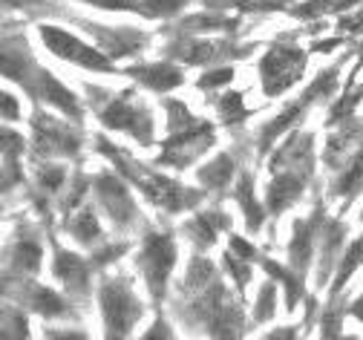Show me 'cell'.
I'll list each match as a JSON object with an SVG mask.
<instances>
[{
  "mask_svg": "<svg viewBox=\"0 0 363 340\" xmlns=\"http://www.w3.org/2000/svg\"><path fill=\"white\" fill-rule=\"evenodd\" d=\"M360 219H363V214H360Z\"/></svg>",
  "mask_w": 363,
  "mask_h": 340,
  "instance_id": "35",
  "label": "cell"
},
{
  "mask_svg": "<svg viewBox=\"0 0 363 340\" xmlns=\"http://www.w3.org/2000/svg\"><path fill=\"white\" fill-rule=\"evenodd\" d=\"M234 78V72L225 67V70H213V72H208L205 78H199V89H213V87H222V84H228Z\"/></svg>",
  "mask_w": 363,
  "mask_h": 340,
  "instance_id": "27",
  "label": "cell"
},
{
  "mask_svg": "<svg viewBox=\"0 0 363 340\" xmlns=\"http://www.w3.org/2000/svg\"><path fill=\"white\" fill-rule=\"evenodd\" d=\"M234 173H237V165H234V159H231L228 153H222V156H216L211 165L199 168L196 179H199V182H202L208 190H222L225 185H228V182L234 179Z\"/></svg>",
  "mask_w": 363,
  "mask_h": 340,
  "instance_id": "18",
  "label": "cell"
},
{
  "mask_svg": "<svg viewBox=\"0 0 363 340\" xmlns=\"http://www.w3.org/2000/svg\"><path fill=\"white\" fill-rule=\"evenodd\" d=\"M363 265V236H357L352 246L346 248V254H343V260H340V265H337V274H335V283H332V295L329 297H335L337 300V295L346 288V283H349V277L357 271Z\"/></svg>",
  "mask_w": 363,
  "mask_h": 340,
  "instance_id": "21",
  "label": "cell"
},
{
  "mask_svg": "<svg viewBox=\"0 0 363 340\" xmlns=\"http://www.w3.org/2000/svg\"><path fill=\"white\" fill-rule=\"evenodd\" d=\"M86 26V32L89 35H96L99 38V46L107 53V55H113V58H118V55H135L139 53V46L147 40L142 32H133V29H107V26H96V23H84Z\"/></svg>",
  "mask_w": 363,
  "mask_h": 340,
  "instance_id": "11",
  "label": "cell"
},
{
  "mask_svg": "<svg viewBox=\"0 0 363 340\" xmlns=\"http://www.w3.org/2000/svg\"><path fill=\"white\" fill-rule=\"evenodd\" d=\"M64 176H67L64 168H58V165H43V168L38 170V185H40V190H47V193H58L61 185H64Z\"/></svg>",
  "mask_w": 363,
  "mask_h": 340,
  "instance_id": "25",
  "label": "cell"
},
{
  "mask_svg": "<svg viewBox=\"0 0 363 340\" xmlns=\"http://www.w3.org/2000/svg\"><path fill=\"white\" fill-rule=\"evenodd\" d=\"M231 251L234 254H240L242 260H257L259 254H257V248L251 246V242H245L242 236H231Z\"/></svg>",
  "mask_w": 363,
  "mask_h": 340,
  "instance_id": "29",
  "label": "cell"
},
{
  "mask_svg": "<svg viewBox=\"0 0 363 340\" xmlns=\"http://www.w3.org/2000/svg\"><path fill=\"white\" fill-rule=\"evenodd\" d=\"M231 228V219L225 216L222 211H208V214H196L194 219H188L185 225H182V231H185L191 236V242L196 248H211L216 242V234Z\"/></svg>",
  "mask_w": 363,
  "mask_h": 340,
  "instance_id": "13",
  "label": "cell"
},
{
  "mask_svg": "<svg viewBox=\"0 0 363 340\" xmlns=\"http://www.w3.org/2000/svg\"><path fill=\"white\" fill-rule=\"evenodd\" d=\"M40 38H43V43L50 46V50L58 55V58H64V61H72V64H81V67H86V70H104V72H113V64H110V58L104 55V53H99V50H93V46H86V43H81L78 38H72L69 32H64V29H58V26H40Z\"/></svg>",
  "mask_w": 363,
  "mask_h": 340,
  "instance_id": "7",
  "label": "cell"
},
{
  "mask_svg": "<svg viewBox=\"0 0 363 340\" xmlns=\"http://www.w3.org/2000/svg\"><path fill=\"white\" fill-rule=\"evenodd\" d=\"M306 64H308V55L297 50V46H286V43L271 46L265 58L259 61V78H262V89L268 99H277L280 92L297 84L303 78Z\"/></svg>",
  "mask_w": 363,
  "mask_h": 340,
  "instance_id": "2",
  "label": "cell"
},
{
  "mask_svg": "<svg viewBox=\"0 0 363 340\" xmlns=\"http://www.w3.org/2000/svg\"><path fill=\"white\" fill-rule=\"evenodd\" d=\"M257 260H259V265H262L271 277L283 283V288H286V309H294V306H297V300H300V295H303V277H300V274L294 277L289 268L277 265L271 257H257Z\"/></svg>",
  "mask_w": 363,
  "mask_h": 340,
  "instance_id": "20",
  "label": "cell"
},
{
  "mask_svg": "<svg viewBox=\"0 0 363 340\" xmlns=\"http://www.w3.org/2000/svg\"><path fill=\"white\" fill-rule=\"evenodd\" d=\"M323 205H317V211L311 214V219H297L294 222V236L289 242V257H291V265L297 268L300 277H306L308 271V263H311V246H314V239H317V231H320L323 225Z\"/></svg>",
  "mask_w": 363,
  "mask_h": 340,
  "instance_id": "9",
  "label": "cell"
},
{
  "mask_svg": "<svg viewBox=\"0 0 363 340\" xmlns=\"http://www.w3.org/2000/svg\"><path fill=\"white\" fill-rule=\"evenodd\" d=\"M222 260H225V268L231 271L234 283L240 285V300H242V291H245V285H248V280H251V265H248L251 260H242V257L237 260V257H234V251H228Z\"/></svg>",
  "mask_w": 363,
  "mask_h": 340,
  "instance_id": "24",
  "label": "cell"
},
{
  "mask_svg": "<svg viewBox=\"0 0 363 340\" xmlns=\"http://www.w3.org/2000/svg\"><path fill=\"white\" fill-rule=\"evenodd\" d=\"M96 193L101 205L107 208V214L113 216V222L118 228H130L135 219H139V211H135V205L130 202V193H127V185L113 176V173H99L96 176Z\"/></svg>",
  "mask_w": 363,
  "mask_h": 340,
  "instance_id": "8",
  "label": "cell"
},
{
  "mask_svg": "<svg viewBox=\"0 0 363 340\" xmlns=\"http://www.w3.org/2000/svg\"><path fill=\"white\" fill-rule=\"evenodd\" d=\"M234 199L240 202L242 214H245V222H248V231H259L262 228V219H265V208L262 202H257L254 197V176L251 173H242L240 176V187L234 193Z\"/></svg>",
  "mask_w": 363,
  "mask_h": 340,
  "instance_id": "16",
  "label": "cell"
},
{
  "mask_svg": "<svg viewBox=\"0 0 363 340\" xmlns=\"http://www.w3.org/2000/svg\"><path fill=\"white\" fill-rule=\"evenodd\" d=\"M55 277L72 291L78 297H86L89 295V265L78 257V254H69V251H55V265H52Z\"/></svg>",
  "mask_w": 363,
  "mask_h": 340,
  "instance_id": "12",
  "label": "cell"
},
{
  "mask_svg": "<svg viewBox=\"0 0 363 340\" xmlns=\"http://www.w3.org/2000/svg\"><path fill=\"white\" fill-rule=\"evenodd\" d=\"M32 127H35L32 150L38 156H75L81 148V130H75L64 121H55L47 113H35Z\"/></svg>",
  "mask_w": 363,
  "mask_h": 340,
  "instance_id": "6",
  "label": "cell"
},
{
  "mask_svg": "<svg viewBox=\"0 0 363 340\" xmlns=\"http://www.w3.org/2000/svg\"><path fill=\"white\" fill-rule=\"evenodd\" d=\"M216 104V110H219V116H222V121L225 124H242L251 113L242 107V92H228V95H219V99L213 102Z\"/></svg>",
  "mask_w": 363,
  "mask_h": 340,
  "instance_id": "22",
  "label": "cell"
},
{
  "mask_svg": "<svg viewBox=\"0 0 363 340\" xmlns=\"http://www.w3.org/2000/svg\"><path fill=\"white\" fill-rule=\"evenodd\" d=\"M343 236H346V225L332 219L323 222V251H320V271H317V285H326L332 268L337 265V251L343 246Z\"/></svg>",
  "mask_w": 363,
  "mask_h": 340,
  "instance_id": "15",
  "label": "cell"
},
{
  "mask_svg": "<svg viewBox=\"0 0 363 340\" xmlns=\"http://www.w3.org/2000/svg\"><path fill=\"white\" fill-rule=\"evenodd\" d=\"M357 53H360V58H357V64H354V70H352V72H354V75H357V70H360V67H363V43H360V46H357Z\"/></svg>",
  "mask_w": 363,
  "mask_h": 340,
  "instance_id": "33",
  "label": "cell"
},
{
  "mask_svg": "<svg viewBox=\"0 0 363 340\" xmlns=\"http://www.w3.org/2000/svg\"><path fill=\"white\" fill-rule=\"evenodd\" d=\"M12 300L18 303H26V309L43 314V317H69L72 309L55 295V291L43 288V285H35V283H23L21 291H12Z\"/></svg>",
  "mask_w": 363,
  "mask_h": 340,
  "instance_id": "10",
  "label": "cell"
},
{
  "mask_svg": "<svg viewBox=\"0 0 363 340\" xmlns=\"http://www.w3.org/2000/svg\"><path fill=\"white\" fill-rule=\"evenodd\" d=\"M127 251V242H116V246H110V248H101V251H96V260H93V265H107V263H113L116 257H121Z\"/></svg>",
  "mask_w": 363,
  "mask_h": 340,
  "instance_id": "28",
  "label": "cell"
},
{
  "mask_svg": "<svg viewBox=\"0 0 363 340\" xmlns=\"http://www.w3.org/2000/svg\"><path fill=\"white\" fill-rule=\"evenodd\" d=\"M213 144V127L202 119H196L191 127L170 133L164 153L159 156V165H170V168H188L191 162H196L208 148Z\"/></svg>",
  "mask_w": 363,
  "mask_h": 340,
  "instance_id": "5",
  "label": "cell"
},
{
  "mask_svg": "<svg viewBox=\"0 0 363 340\" xmlns=\"http://www.w3.org/2000/svg\"><path fill=\"white\" fill-rule=\"evenodd\" d=\"M104 95V102L93 99L96 104V113L99 119L113 127V130H124L127 136H133L135 141H142V144H153V116L145 104L139 102H133V95L124 92V95H113V99H107V92Z\"/></svg>",
  "mask_w": 363,
  "mask_h": 340,
  "instance_id": "1",
  "label": "cell"
},
{
  "mask_svg": "<svg viewBox=\"0 0 363 340\" xmlns=\"http://www.w3.org/2000/svg\"><path fill=\"white\" fill-rule=\"evenodd\" d=\"M349 314H352V317H357V320H363V295L349 306Z\"/></svg>",
  "mask_w": 363,
  "mask_h": 340,
  "instance_id": "32",
  "label": "cell"
},
{
  "mask_svg": "<svg viewBox=\"0 0 363 340\" xmlns=\"http://www.w3.org/2000/svg\"><path fill=\"white\" fill-rule=\"evenodd\" d=\"M99 297H101V314L107 323V337L130 334L133 323L142 317V303L130 291V280L127 277L104 280Z\"/></svg>",
  "mask_w": 363,
  "mask_h": 340,
  "instance_id": "3",
  "label": "cell"
},
{
  "mask_svg": "<svg viewBox=\"0 0 363 340\" xmlns=\"http://www.w3.org/2000/svg\"><path fill=\"white\" fill-rule=\"evenodd\" d=\"M67 231L72 234V239H78L81 246H86V248H93L99 239H104L101 225H99L96 214L89 211V208H84V211H81L75 219H67Z\"/></svg>",
  "mask_w": 363,
  "mask_h": 340,
  "instance_id": "19",
  "label": "cell"
},
{
  "mask_svg": "<svg viewBox=\"0 0 363 340\" xmlns=\"http://www.w3.org/2000/svg\"><path fill=\"white\" fill-rule=\"evenodd\" d=\"M9 260H12L15 271L38 274V268H40V246H38V239L29 236V234H21L18 242L12 246V251H9Z\"/></svg>",
  "mask_w": 363,
  "mask_h": 340,
  "instance_id": "17",
  "label": "cell"
},
{
  "mask_svg": "<svg viewBox=\"0 0 363 340\" xmlns=\"http://www.w3.org/2000/svg\"><path fill=\"white\" fill-rule=\"evenodd\" d=\"M18 116H21L18 99H15V95H9V92H4V119L6 121H18Z\"/></svg>",
  "mask_w": 363,
  "mask_h": 340,
  "instance_id": "30",
  "label": "cell"
},
{
  "mask_svg": "<svg viewBox=\"0 0 363 340\" xmlns=\"http://www.w3.org/2000/svg\"><path fill=\"white\" fill-rule=\"evenodd\" d=\"M176 265V246L170 234H147L145 236V251L139 254V268L150 285V295L156 300L164 297L167 277Z\"/></svg>",
  "mask_w": 363,
  "mask_h": 340,
  "instance_id": "4",
  "label": "cell"
},
{
  "mask_svg": "<svg viewBox=\"0 0 363 340\" xmlns=\"http://www.w3.org/2000/svg\"><path fill=\"white\" fill-rule=\"evenodd\" d=\"M170 334H173V331H170V329H167V323L159 317V320L153 323V329H150L145 337H170Z\"/></svg>",
  "mask_w": 363,
  "mask_h": 340,
  "instance_id": "31",
  "label": "cell"
},
{
  "mask_svg": "<svg viewBox=\"0 0 363 340\" xmlns=\"http://www.w3.org/2000/svg\"><path fill=\"white\" fill-rule=\"evenodd\" d=\"M277 288H274V280H268L262 288H259V297H257V309H254V317L257 323H268L277 312Z\"/></svg>",
  "mask_w": 363,
  "mask_h": 340,
  "instance_id": "23",
  "label": "cell"
},
{
  "mask_svg": "<svg viewBox=\"0 0 363 340\" xmlns=\"http://www.w3.org/2000/svg\"><path fill=\"white\" fill-rule=\"evenodd\" d=\"M188 0H142V15L162 18V15H176Z\"/></svg>",
  "mask_w": 363,
  "mask_h": 340,
  "instance_id": "26",
  "label": "cell"
},
{
  "mask_svg": "<svg viewBox=\"0 0 363 340\" xmlns=\"http://www.w3.org/2000/svg\"><path fill=\"white\" fill-rule=\"evenodd\" d=\"M257 4H262V6H268V4H271V0H257Z\"/></svg>",
  "mask_w": 363,
  "mask_h": 340,
  "instance_id": "34",
  "label": "cell"
},
{
  "mask_svg": "<svg viewBox=\"0 0 363 340\" xmlns=\"http://www.w3.org/2000/svg\"><path fill=\"white\" fill-rule=\"evenodd\" d=\"M127 75H133L135 81H142L145 87H150V89H156V92L176 89L182 81H185L176 67H170V64H164V61H162V64H145V67H130Z\"/></svg>",
  "mask_w": 363,
  "mask_h": 340,
  "instance_id": "14",
  "label": "cell"
}]
</instances>
